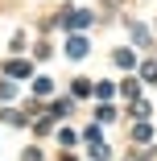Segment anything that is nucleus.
<instances>
[{
    "mask_svg": "<svg viewBox=\"0 0 157 161\" xmlns=\"http://www.w3.org/2000/svg\"><path fill=\"white\" fill-rule=\"evenodd\" d=\"M29 70H33V66H29V62H21V58H17V62H8V66H4V75H13V79H25Z\"/></svg>",
    "mask_w": 157,
    "mask_h": 161,
    "instance_id": "obj_1",
    "label": "nucleus"
},
{
    "mask_svg": "<svg viewBox=\"0 0 157 161\" xmlns=\"http://www.w3.org/2000/svg\"><path fill=\"white\" fill-rule=\"evenodd\" d=\"M66 54H70V58H83V54H87V37H70V42H66Z\"/></svg>",
    "mask_w": 157,
    "mask_h": 161,
    "instance_id": "obj_2",
    "label": "nucleus"
},
{
    "mask_svg": "<svg viewBox=\"0 0 157 161\" xmlns=\"http://www.w3.org/2000/svg\"><path fill=\"white\" fill-rule=\"evenodd\" d=\"M87 21H91V13H87V8H79V13H70V17H66V25H70V29H83Z\"/></svg>",
    "mask_w": 157,
    "mask_h": 161,
    "instance_id": "obj_3",
    "label": "nucleus"
},
{
    "mask_svg": "<svg viewBox=\"0 0 157 161\" xmlns=\"http://www.w3.org/2000/svg\"><path fill=\"white\" fill-rule=\"evenodd\" d=\"M116 66H132V50H116Z\"/></svg>",
    "mask_w": 157,
    "mask_h": 161,
    "instance_id": "obj_4",
    "label": "nucleus"
},
{
    "mask_svg": "<svg viewBox=\"0 0 157 161\" xmlns=\"http://www.w3.org/2000/svg\"><path fill=\"white\" fill-rule=\"evenodd\" d=\"M70 108H75V103H70V99H58V103H54V108H50V112H54V116H66V112H70Z\"/></svg>",
    "mask_w": 157,
    "mask_h": 161,
    "instance_id": "obj_5",
    "label": "nucleus"
},
{
    "mask_svg": "<svg viewBox=\"0 0 157 161\" xmlns=\"http://www.w3.org/2000/svg\"><path fill=\"white\" fill-rule=\"evenodd\" d=\"M132 37H137V46H149V33H145V25H132Z\"/></svg>",
    "mask_w": 157,
    "mask_h": 161,
    "instance_id": "obj_6",
    "label": "nucleus"
},
{
    "mask_svg": "<svg viewBox=\"0 0 157 161\" xmlns=\"http://www.w3.org/2000/svg\"><path fill=\"white\" fill-rule=\"evenodd\" d=\"M141 75H145L149 83H157V62H145V66H141Z\"/></svg>",
    "mask_w": 157,
    "mask_h": 161,
    "instance_id": "obj_7",
    "label": "nucleus"
},
{
    "mask_svg": "<svg viewBox=\"0 0 157 161\" xmlns=\"http://www.w3.org/2000/svg\"><path fill=\"white\" fill-rule=\"evenodd\" d=\"M132 136H137V141H149L153 132H149V124H137V128H132Z\"/></svg>",
    "mask_w": 157,
    "mask_h": 161,
    "instance_id": "obj_8",
    "label": "nucleus"
}]
</instances>
